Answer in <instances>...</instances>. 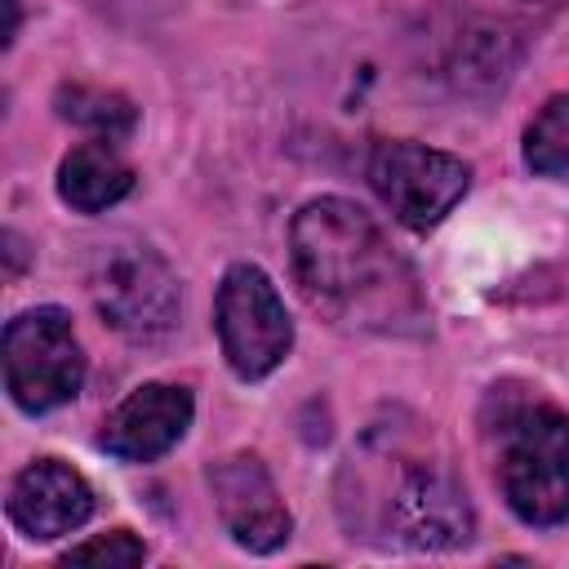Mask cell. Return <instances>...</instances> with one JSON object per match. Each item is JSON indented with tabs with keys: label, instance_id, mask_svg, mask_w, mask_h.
Instances as JSON below:
<instances>
[{
	"label": "cell",
	"instance_id": "6",
	"mask_svg": "<svg viewBox=\"0 0 569 569\" xmlns=\"http://www.w3.org/2000/svg\"><path fill=\"white\" fill-rule=\"evenodd\" d=\"M369 182L405 227L427 231L467 196L471 169L422 142H378L369 156Z\"/></svg>",
	"mask_w": 569,
	"mask_h": 569
},
{
	"label": "cell",
	"instance_id": "3",
	"mask_svg": "<svg viewBox=\"0 0 569 569\" xmlns=\"http://www.w3.org/2000/svg\"><path fill=\"white\" fill-rule=\"evenodd\" d=\"M89 298L129 342H156L178 325V276L142 240H107L89 258Z\"/></svg>",
	"mask_w": 569,
	"mask_h": 569
},
{
	"label": "cell",
	"instance_id": "4",
	"mask_svg": "<svg viewBox=\"0 0 569 569\" xmlns=\"http://www.w3.org/2000/svg\"><path fill=\"white\" fill-rule=\"evenodd\" d=\"M4 387L27 413L76 400L84 387V351L62 307H31L4 325Z\"/></svg>",
	"mask_w": 569,
	"mask_h": 569
},
{
	"label": "cell",
	"instance_id": "12",
	"mask_svg": "<svg viewBox=\"0 0 569 569\" xmlns=\"http://www.w3.org/2000/svg\"><path fill=\"white\" fill-rule=\"evenodd\" d=\"M525 164L542 178L569 182V93L542 102V111L525 129Z\"/></svg>",
	"mask_w": 569,
	"mask_h": 569
},
{
	"label": "cell",
	"instance_id": "8",
	"mask_svg": "<svg viewBox=\"0 0 569 569\" xmlns=\"http://www.w3.org/2000/svg\"><path fill=\"white\" fill-rule=\"evenodd\" d=\"M209 489H213V507L222 529L231 533L236 547L244 551H276L289 542V507L271 480V471L262 467L258 453H227L209 467Z\"/></svg>",
	"mask_w": 569,
	"mask_h": 569
},
{
	"label": "cell",
	"instance_id": "15",
	"mask_svg": "<svg viewBox=\"0 0 569 569\" xmlns=\"http://www.w3.org/2000/svg\"><path fill=\"white\" fill-rule=\"evenodd\" d=\"M4 9H9V22H4V44L18 36V18H22V0H4Z\"/></svg>",
	"mask_w": 569,
	"mask_h": 569
},
{
	"label": "cell",
	"instance_id": "11",
	"mask_svg": "<svg viewBox=\"0 0 569 569\" xmlns=\"http://www.w3.org/2000/svg\"><path fill=\"white\" fill-rule=\"evenodd\" d=\"M129 191H133V169L111 147V138H89L71 147L58 164V196L80 213H102L120 204Z\"/></svg>",
	"mask_w": 569,
	"mask_h": 569
},
{
	"label": "cell",
	"instance_id": "9",
	"mask_svg": "<svg viewBox=\"0 0 569 569\" xmlns=\"http://www.w3.org/2000/svg\"><path fill=\"white\" fill-rule=\"evenodd\" d=\"M191 391L173 382H142L102 422L98 445L120 462H151L169 453L191 427Z\"/></svg>",
	"mask_w": 569,
	"mask_h": 569
},
{
	"label": "cell",
	"instance_id": "14",
	"mask_svg": "<svg viewBox=\"0 0 569 569\" xmlns=\"http://www.w3.org/2000/svg\"><path fill=\"white\" fill-rule=\"evenodd\" d=\"M142 560H147V547L129 529H111L102 538H89V542L62 551V565H111V569H129V565H142Z\"/></svg>",
	"mask_w": 569,
	"mask_h": 569
},
{
	"label": "cell",
	"instance_id": "2",
	"mask_svg": "<svg viewBox=\"0 0 569 569\" xmlns=\"http://www.w3.org/2000/svg\"><path fill=\"white\" fill-rule=\"evenodd\" d=\"M498 485L525 525L569 520V418L556 405H511L498 418Z\"/></svg>",
	"mask_w": 569,
	"mask_h": 569
},
{
	"label": "cell",
	"instance_id": "10",
	"mask_svg": "<svg viewBox=\"0 0 569 569\" xmlns=\"http://www.w3.org/2000/svg\"><path fill=\"white\" fill-rule=\"evenodd\" d=\"M89 516H93L89 480L76 467L58 462V458H36L9 485V520L27 538L49 542V538L76 533Z\"/></svg>",
	"mask_w": 569,
	"mask_h": 569
},
{
	"label": "cell",
	"instance_id": "1",
	"mask_svg": "<svg viewBox=\"0 0 569 569\" xmlns=\"http://www.w3.org/2000/svg\"><path fill=\"white\" fill-rule=\"evenodd\" d=\"M289 262L302 298L342 329L418 333L422 293L413 267L391 249L378 222L342 200H307L289 222Z\"/></svg>",
	"mask_w": 569,
	"mask_h": 569
},
{
	"label": "cell",
	"instance_id": "13",
	"mask_svg": "<svg viewBox=\"0 0 569 569\" xmlns=\"http://www.w3.org/2000/svg\"><path fill=\"white\" fill-rule=\"evenodd\" d=\"M58 111H62V120H71V124L93 129L98 138H120V133L133 129V107H129V98L107 93V89H89V84H62V89H58Z\"/></svg>",
	"mask_w": 569,
	"mask_h": 569
},
{
	"label": "cell",
	"instance_id": "7",
	"mask_svg": "<svg viewBox=\"0 0 569 569\" xmlns=\"http://www.w3.org/2000/svg\"><path fill=\"white\" fill-rule=\"evenodd\" d=\"M382 516L391 538L413 551H453L476 529L467 489L440 462H405L387 485Z\"/></svg>",
	"mask_w": 569,
	"mask_h": 569
},
{
	"label": "cell",
	"instance_id": "5",
	"mask_svg": "<svg viewBox=\"0 0 569 569\" xmlns=\"http://www.w3.org/2000/svg\"><path fill=\"white\" fill-rule=\"evenodd\" d=\"M213 325H218V342L227 365L236 369V378L258 382L267 378L293 347V320L276 293V284L267 280V271L236 262L213 298Z\"/></svg>",
	"mask_w": 569,
	"mask_h": 569
}]
</instances>
